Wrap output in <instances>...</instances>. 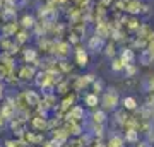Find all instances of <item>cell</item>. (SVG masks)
<instances>
[{
	"label": "cell",
	"instance_id": "obj_18",
	"mask_svg": "<svg viewBox=\"0 0 154 147\" xmlns=\"http://www.w3.org/2000/svg\"><path fill=\"white\" fill-rule=\"evenodd\" d=\"M19 24H21V27H24V29L33 31L34 27H36V24H38V17L34 16V14H24V16L19 19Z\"/></svg>",
	"mask_w": 154,
	"mask_h": 147
},
{
	"label": "cell",
	"instance_id": "obj_6",
	"mask_svg": "<svg viewBox=\"0 0 154 147\" xmlns=\"http://www.w3.org/2000/svg\"><path fill=\"white\" fill-rule=\"evenodd\" d=\"M50 132H51V140L57 144V147L65 145L67 142H69V139H70V133L65 130V127L63 125L57 127V128H53V130H50Z\"/></svg>",
	"mask_w": 154,
	"mask_h": 147
},
{
	"label": "cell",
	"instance_id": "obj_5",
	"mask_svg": "<svg viewBox=\"0 0 154 147\" xmlns=\"http://www.w3.org/2000/svg\"><path fill=\"white\" fill-rule=\"evenodd\" d=\"M96 81V77L93 74H88V75H77L74 77V82H72V89L79 93V91H84V89H88L93 82Z\"/></svg>",
	"mask_w": 154,
	"mask_h": 147
},
{
	"label": "cell",
	"instance_id": "obj_33",
	"mask_svg": "<svg viewBox=\"0 0 154 147\" xmlns=\"http://www.w3.org/2000/svg\"><path fill=\"white\" fill-rule=\"evenodd\" d=\"M135 147H149V144H147V142H137Z\"/></svg>",
	"mask_w": 154,
	"mask_h": 147
},
{
	"label": "cell",
	"instance_id": "obj_16",
	"mask_svg": "<svg viewBox=\"0 0 154 147\" xmlns=\"http://www.w3.org/2000/svg\"><path fill=\"white\" fill-rule=\"evenodd\" d=\"M63 127L65 130L70 133V137H81L82 135V123L79 121H72V120H63Z\"/></svg>",
	"mask_w": 154,
	"mask_h": 147
},
{
	"label": "cell",
	"instance_id": "obj_29",
	"mask_svg": "<svg viewBox=\"0 0 154 147\" xmlns=\"http://www.w3.org/2000/svg\"><path fill=\"white\" fill-rule=\"evenodd\" d=\"M24 145V142L21 140V139H7L5 142H4V147H22Z\"/></svg>",
	"mask_w": 154,
	"mask_h": 147
},
{
	"label": "cell",
	"instance_id": "obj_2",
	"mask_svg": "<svg viewBox=\"0 0 154 147\" xmlns=\"http://www.w3.org/2000/svg\"><path fill=\"white\" fill-rule=\"evenodd\" d=\"M75 104H77V94L75 93H69V94H65V96L62 98V101L58 103V106H57V109H55V113L65 116Z\"/></svg>",
	"mask_w": 154,
	"mask_h": 147
},
{
	"label": "cell",
	"instance_id": "obj_9",
	"mask_svg": "<svg viewBox=\"0 0 154 147\" xmlns=\"http://www.w3.org/2000/svg\"><path fill=\"white\" fill-rule=\"evenodd\" d=\"M72 50V43L70 41H55V46H53V55L57 58H67L70 55Z\"/></svg>",
	"mask_w": 154,
	"mask_h": 147
},
{
	"label": "cell",
	"instance_id": "obj_1",
	"mask_svg": "<svg viewBox=\"0 0 154 147\" xmlns=\"http://www.w3.org/2000/svg\"><path fill=\"white\" fill-rule=\"evenodd\" d=\"M120 101L122 98L115 87H108V89H105V93L101 94V108L105 111H115L118 108Z\"/></svg>",
	"mask_w": 154,
	"mask_h": 147
},
{
	"label": "cell",
	"instance_id": "obj_26",
	"mask_svg": "<svg viewBox=\"0 0 154 147\" xmlns=\"http://www.w3.org/2000/svg\"><path fill=\"white\" fill-rule=\"evenodd\" d=\"M103 53H105L108 58H115V57H118V51H116L115 41H110V43H106L105 50H103Z\"/></svg>",
	"mask_w": 154,
	"mask_h": 147
},
{
	"label": "cell",
	"instance_id": "obj_11",
	"mask_svg": "<svg viewBox=\"0 0 154 147\" xmlns=\"http://www.w3.org/2000/svg\"><path fill=\"white\" fill-rule=\"evenodd\" d=\"M123 11L128 16H139V14H142L144 5L140 0H123Z\"/></svg>",
	"mask_w": 154,
	"mask_h": 147
},
{
	"label": "cell",
	"instance_id": "obj_17",
	"mask_svg": "<svg viewBox=\"0 0 154 147\" xmlns=\"http://www.w3.org/2000/svg\"><path fill=\"white\" fill-rule=\"evenodd\" d=\"M82 101H84V106H86V108H91V109H96V108H98V104H101V98H99V94L93 93V91L88 93V94H84Z\"/></svg>",
	"mask_w": 154,
	"mask_h": 147
},
{
	"label": "cell",
	"instance_id": "obj_22",
	"mask_svg": "<svg viewBox=\"0 0 154 147\" xmlns=\"http://www.w3.org/2000/svg\"><path fill=\"white\" fill-rule=\"evenodd\" d=\"M125 132V142H128V144H137L139 142V133L140 132L137 130V128H127V130H123Z\"/></svg>",
	"mask_w": 154,
	"mask_h": 147
},
{
	"label": "cell",
	"instance_id": "obj_7",
	"mask_svg": "<svg viewBox=\"0 0 154 147\" xmlns=\"http://www.w3.org/2000/svg\"><path fill=\"white\" fill-rule=\"evenodd\" d=\"M21 140L24 142V144H29V145H43V142H45V135H43V132L26 130V133L22 135Z\"/></svg>",
	"mask_w": 154,
	"mask_h": 147
},
{
	"label": "cell",
	"instance_id": "obj_36",
	"mask_svg": "<svg viewBox=\"0 0 154 147\" xmlns=\"http://www.w3.org/2000/svg\"><path fill=\"white\" fill-rule=\"evenodd\" d=\"M22 147H36V145H29V144H24Z\"/></svg>",
	"mask_w": 154,
	"mask_h": 147
},
{
	"label": "cell",
	"instance_id": "obj_4",
	"mask_svg": "<svg viewBox=\"0 0 154 147\" xmlns=\"http://www.w3.org/2000/svg\"><path fill=\"white\" fill-rule=\"evenodd\" d=\"M29 127H31V130H36V132H48L50 130V118L48 116H43V115L33 113L31 120H29Z\"/></svg>",
	"mask_w": 154,
	"mask_h": 147
},
{
	"label": "cell",
	"instance_id": "obj_8",
	"mask_svg": "<svg viewBox=\"0 0 154 147\" xmlns=\"http://www.w3.org/2000/svg\"><path fill=\"white\" fill-rule=\"evenodd\" d=\"M106 46V39L103 36H99V34H93V36H89L88 39V50H91L93 53H99V51H103Z\"/></svg>",
	"mask_w": 154,
	"mask_h": 147
},
{
	"label": "cell",
	"instance_id": "obj_25",
	"mask_svg": "<svg viewBox=\"0 0 154 147\" xmlns=\"http://www.w3.org/2000/svg\"><path fill=\"white\" fill-rule=\"evenodd\" d=\"M120 58L125 63H135V53H134L132 48H123L120 53Z\"/></svg>",
	"mask_w": 154,
	"mask_h": 147
},
{
	"label": "cell",
	"instance_id": "obj_34",
	"mask_svg": "<svg viewBox=\"0 0 154 147\" xmlns=\"http://www.w3.org/2000/svg\"><path fill=\"white\" fill-rule=\"evenodd\" d=\"M5 24V19H4V16H2V12H0V31H2V26Z\"/></svg>",
	"mask_w": 154,
	"mask_h": 147
},
{
	"label": "cell",
	"instance_id": "obj_12",
	"mask_svg": "<svg viewBox=\"0 0 154 147\" xmlns=\"http://www.w3.org/2000/svg\"><path fill=\"white\" fill-rule=\"evenodd\" d=\"M74 62H75L77 67H81V69H86L89 65V53L88 50L81 48V46H77L75 51H74Z\"/></svg>",
	"mask_w": 154,
	"mask_h": 147
},
{
	"label": "cell",
	"instance_id": "obj_21",
	"mask_svg": "<svg viewBox=\"0 0 154 147\" xmlns=\"http://www.w3.org/2000/svg\"><path fill=\"white\" fill-rule=\"evenodd\" d=\"M14 39L17 41V44L24 46V44H26L29 39H31V31H29V29H24V27H21V29H19V31L16 33Z\"/></svg>",
	"mask_w": 154,
	"mask_h": 147
},
{
	"label": "cell",
	"instance_id": "obj_10",
	"mask_svg": "<svg viewBox=\"0 0 154 147\" xmlns=\"http://www.w3.org/2000/svg\"><path fill=\"white\" fill-rule=\"evenodd\" d=\"M26 125H28V121H24V120H21V118H12L11 121H9V127H11V132L14 133V135L17 137V139H22V135L26 133Z\"/></svg>",
	"mask_w": 154,
	"mask_h": 147
},
{
	"label": "cell",
	"instance_id": "obj_14",
	"mask_svg": "<svg viewBox=\"0 0 154 147\" xmlns=\"http://www.w3.org/2000/svg\"><path fill=\"white\" fill-rule=\"evenodd\" d=\"M39 60L41 58H39V53L36 48H24L22 50V62L24 63H33V65L38 67Z\"/></svg>",
	"mask_w": 154,
	"mask_h": 147
},
{
	"label": "cell",
	"instance_id": "obj_13",
	"mask_svg": "<svg viewBox=\"0 0 154 147\" xmlns=\"http://www.w3.org/2000/svg\"><path fill=\"white\" fill-rule=\"evenodd\" d=\"M84 118H86V113H84V108L81 104H75V106L63 116V120H72V121H79V123H82Z\"/></svg>",
	"mask_w": 154,
	"mask_h": 147
},
{
	"label": "cell",
	"instance_id": "obj_31",
	"mask_svg": "<svg viewBox=\"0 0 154 147\" xmlns=\"http://www.w3.org/2000/svg\"><path fill=\"white\" fill-rule=\"evenodd\" d=\"M41 147H57V144H55L53 140H51V139H50V140H45Z\"/></svg>",
	"mask_w": 154,
	"mask_h": 147
},
{
	"label": "cell",
	"instance_id": "obj_30",
	"mask_svg": "<svg viewBox=\"0 0 154 147\" xmlns=\"http://www.w3.org/2000/svg\"><path fill=\"white\" fill-rule=\"evenodd\" d=\"M65 147H86V145L81 142V139H79V137H75V139H72L70 142H67Z\"/></svg>",
	"mask_w": 154,
	"mask_h": 147
},
{
	"label": "cell",
	"instance_id": "obj_3",
	"mask_svg": "<svg viewBox=\"0 0 154 147\" xmlns=\"http://www.w3.org/2000/svg\"><path fill=\"white\" fill-rule=\"evenodd\" d=\"M36 75H38V70H36V65H33V63H24L17 69V79L22 82L34 81Z\"/></svg>",
	"mask_w": 154,
	"mask_h": 147
},
{
	"label": "cell",
	"instance_id": "obj_15",
	"mask_svg": "<svg viewBox=\"0 0 154 147\" xmlns=\"http://www.w3.org/2000/svg\"><path fill=\"white\" fill-rule=\"evenodd\" d=\"M24 94H26V98H28V101H29V104H31L33 111L41 106V99H43V96H41L38 91H34V89H24Z\"/></svg>",
	"mask_w": 154,
	"mask_h": 147
},
{
	"label": "cell",
	"instance_id": "obj_20",
	"mask_svg": "<svg viewBox=\"0 0 154 147\" xmlns=\"http://www.w3.org/2000/svg\"><path fill=\"white\" fill-rule=\"evenodd\" d=\"M108 116H106V111L103 108L101 109H93L91 113V123H98V125H105Z\"/></svg>",
	"mask_w": 154,
	"mask_h": 147
},
{
	"label": "cell",
	"instance_id": "obj_27",
	"mask_svg": "<svg viewBox=\"0 0 154 147\" xmlns=\"http://www.w3.org/2000/svg\"><path fill=\"white\" fill-rule=\"evenodd\" d=\"M91 87H93V93H96V94L105 93V82L101 81V79H96V81L91 84Z\"/></svg>",
	"mask_w": 154,
	"mask_h": 147
},
{
	"label": "cell",
	"instance_id": "obj_24",
	"mask_svg": "<svg viewBox=\"0 0 154 147\" xmlns=\"http://www.w3.org/2000/svg\"><path fill=\"white\" fill-rule=\"evenodd\" d=\"M125 67H127V63L120 58V55H118V57H115V58H111V70H113V72L120 74V72L125 70Z\"/></svg>",
	"mask_w": 154,
	"mask_h": 147
},
{
	"label": "cell",
	"instance_id": "obj_23",
	"mask_svg": "<svg viewBox=\"0 0 154 147\" xmlns=\"http://www.w3.org/2000/svg\"><path fill=\"white\" fill-rule=\"evenodd\" d=\"M106 147H125V137L122 135H111L106 142Z\"/></svg>",
	"mask_w": 154,
	"mask_h": 147
},
{
	"label": "cell",
	"instance_id": "obj_37",
	"mask_svg": "<svg viewBox=\"0 0 154 147\" xmlns=\"http://www.w3.org/2000/svg\"><path fill=\"white\" fill-rule=\"evenodd\" d=\"M0 147H2V144H0Z\"/></svg>",
	"mask_w": 154,
	"mask_h": 147
},
{
	"label": "cell",
	"instance_id": "obj_19",
	"mask_svg": "<svg viewBox=\"0 0 154 147\" xmlns=\"http://www.w3.org/2000/svg\"><path fill=\"white\" fill-rule=\"evenodd\" d=\"M120 106L127 111H135L139 108V101L135 99V96H125V98H122Z\"/></svg>",
	"mask_w": 154,
	"mask_h": 147
},
{
	"label": "cell",
	"instance_id": "obj_32",
	"mask_svg": "<svg viewBox=\"0 0 154 147\" xmlns=\"http://www.w3.org/2000/svg\"><path fill=\"white\" fill-rule=\"evenodd\" d=\"M4 89H5V87H4L2 82H0V101H4Z\"/></svg>",
	"mask_w": 154,
	"mask_h": 147
},
{
	"label": "cell",
	"instance_id": "obj_28",
	"mask_svg": "<svg viewBox=\"0 0 154 147\" xmlns=\"http://www.w3.org/2000/svg\"><path fill=\"white\" fill-rule=\"evenodd\" d=\"M135 72H137V67H135V63H127V67H125V70H123V74H125L127 79H134Z\"/></svg>",
	"mask_w": 154,
	"mask_h": 147
},
{
	"label": "cell",
	"instance_id": "obj_35",
	"mask_svg": "<svg viewBox=\"0 0 154 147\" xmlns=\"http://www.w3.org/2000/svg\"><path fill=\"white\" fill-rule=\"evenodd\" d=\"M5 5H7V0H0V11H2Z\"/></svg>",
	"mask_w": 154,
	"mask_h": 147
}]
</instances>
